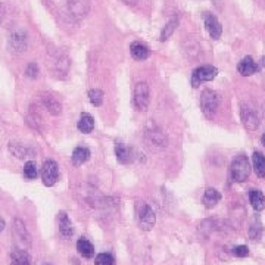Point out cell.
Segmentation results:
<instances>
[{"instance_id": "32", "label": "cell", "mask_w": 265, "mask_h": 265, "mask_svg": "<svg viewBox=\"0 0 265 265\" xmlns=\"http://www.w3.org/2000/svg\"><path fill=\"white\" fill-rule=\"evenodd\" d=\"M231 254H233V257H236V258H246V257L249 255V249H248V246H245V245H239V246H234V248L231 249Z\"/></svg>"}, {"instance_id": "25", "label": "cell", "mask_w": 265, "mask_h": 265, "mask_svg": "<svg viewBox=\"0 0 265 265\" xmlns=\"http://www.w3.org/2000/svg\"><path fill=\"white\" fill-rule=\"evenodd\" d=\"M177 27H178V18L174 16V18H171V19L165 24V27L162 28L161 36H159V40H161V41L168 40V38L174 34V31L177 30Z\"/></svg>"}, {"instance_id": "5", "label": "cell", "mask_w": 265, "mask_h": 265, "mask_svg": "<svg viewBox=\"0 0 265 265\" xmlns=\"http://www.w3.org/2000/svg\"><path fill=\"white\" fill-rule=\"evenodd\" d=\"M156 223V217H155V212L153 209L148 205V203H142L140 208H139V224L143 230L149 231L153 228Z\"/></svg>"}, {"instance_id": "1", "label": "cell", "mask_w": 265, "mask_h": 265, "mask_svg": "<svg viewBox=\"0 0 265 265\" xmlns=\"http://www.w3.org/2000/svg\"><path fill=\"white\" fill-rule=\"evenodd\" d=\"M251 174V164L246 155H239L233 159L230 167V176L234 183H245Z\"/></svg>"}, {"instance_id": "26", "label": "cell", "mask_w": 265, "mask_h": 265, "mask_svg": "<svg viewBox=\"0 0 265 265\" xmlns=\"http://www.w3.org/2000/svg\"><path fill=\"white\" fill-rule=\"evenodd\" d=\"M55 65V73L56 74H67L70 70V59L67 56H58L53 62Z\"/></svg>"}, {"instance_id": "20", "label": "cell", "mask_w": 265, "mask_h": 265, "mask_svg": "<svg viewBox=\"0 0 265 265\" xmlns=\"http://www.w3.org/2000/svg\"><path fill=\"white\" fill-rule=\"evenodd\" d=\"M249 200H251V205L255 211H263L265 208V196L261 190L252 189L249 191Z\"/></svg>"}, {"instance_id": "19", "label": "cell", "mask_w": 265, "mask_h": 265, "mask_svg": "<svg viewBox=\"0 0 265 265\" xmlns=\"http://www.w3.org/2000/svg\"><path fill=\"white\" fill-rule=\"evenodd\" d=\"M77 251H78V254H80L83 258H86V260H91V258L94 257V246L91 245L90 240L84 239V237H81V239L77 242Z\"/></svg>"}, {"instance_id": "6", "label": "cell", "mask_w": 265, "mask_h": 265, "mask_svg": "<svg viewBox=\"0 0 265 265\" xmlns=\"http://www.w3.org/2000/svg\"><path fill=\"white\" fill-rule=\"evenodd\" d=\"M9 47L16 53L25 52L28 47V37H27L25 31H22V30L12 31L9 36Z\"/></svg>"}, {"instance_id": "29", "label": "cell", "mask_w": 265, "mask_h": 265, "mask_svg": "<svg viewBox=\"0 0 265 265\" xmlns=\"http://www.w3.org/2000/svg\"><path fill=\"white\" fill-rule=\"evenodd\" d=\"M103 91L99 90V88H91L88 91V97H90V102L93 106H100L103 103Z\"/></svg>"}, {"instance_id": "15", "label": "cell", "mask_w": 265, "mask_h": 265, "mask_svg": "<svg viewBox=\"0 0 265 265\" xmlns=\"http://www.w3.org/2000/svg\"><path fill=\"white\" fill-rule=\"evenodd\" d=\"M115 155H116L118 162H121V164H128L133 161V149L125 146L124 143L115 145Z\"/></svg>"}, {"instance_id": "22", "label": "cell", "mask_w": 265, "mask_h": 265, "mask_svg": "<svg viewBox=\"0 0 265 265\" xmlns=\"http://www.w3.org/2000/svg\"><path fill=\"white\" fill-rule=\"evenodd\" d=\"M77 127H78V130H80L81 133H84V134L91 133L93 128H94V119H93V116H91L90 114H87V112L81 114Z\"/></svg>"}, {"instance_id": "11", "label": "cell", "mask_w": 265, "mask_h": 265, "mask_svg": "<svg viewBox=\"0 0 265 265\" xmlns=\"http://www.w3.org/2000/svg\"><path fill=\"white\" fill-rule=\"evenodd\" d=\"M130 53L136 61H146L151 56L152 52H151V47L146 43L136 40L130 44Z\"/></svg>"}, {"instance_id": "10", "label": "cell", "mask_w": 265, "mask_h": 265, "mask_svg": "<svg viewBox=\"0 0 265 265\" xmlns=\"http://www.w3.org/2000/svg\"><path fill=\"white\" fill-rule=\"evenodd\" d=\"M40 100H41V103H43V106L46 108V111L47 112H50L52 115H61V112H62V105H61V102L52 94V93H41L40 94Z\"/></svg>"}, {"instance_id": "24", "label": "cell", "mask_w": 265, "mask_h": 265, "mask_svg": "<svg viewBox=\"0 0 265 265\" xmlns=\"http://www.w3.org/2000/svg\"><path fill=\"white\" fill-rule=\"evenodd\" d=\"M252 161H254V170L257 173V176L265 178V155L261 152H254V156H252Z\"/></svg>"}, {"instance_id": "2", "label": "cell", "mask_w": 265, "mask_h": 265, "mask_svg": "<svg viewBox=\"0 0 265 265\" xmlns=\"http://www.w3.org/2000/svg\"><path fill=\"white\" fill-rule=\"evenodd\" d=\"M220 102H221V99L217 91L209 90V88L203 90L200 94V109H202L203 115L208 118H212L220 108Z\"/></svg>"}, {"instance_id": "17", "label": "cell", "mask_w": 265, "mask_h": 265, "mask_svg": "<svg viewBox=\"0 0 265 265\" xmlns=\"http://www.w3.org/2000/svg\"><path fill=\"white\" fill-rule=\"evenodd\" d=\"M71 159H73V164L76 167H80V165L86 164L88 159H90V151H88L86 146H78V148L74 149Z\"/></svg>"}, {"instance_id": "30", "label": "cell", "mask_w": 265, "mask_h": 265, "mask_svg": "<svg viewBox=\"0 0 265 265\" xmlns=\"http://www.w3.org/2000/svg\"><path fill=\"white\" fill-rule=\"evenodd\" d=\"M24 176L27 177L28 180H34L37 177V165L34 161H28L24 165Z\"/></svg>"}, {"instance_id": "35", "label": "cell", "mask_w": 265, "mask_h": 265, "mask_svg": "<svg viewBox=\"0 0 265 265\" xmlns=\"http://www.w3.org/2000/svg\"><path fill=\"white\" fill-rule=\"evenodd\" d=\"M124 3H127V4H130V3H136L137 0H122Z\"/></svg>"}, {"instance_id": "34", "label": "cell", "mask_w": 265, "mask_h": 265, "mask_svg": "<svg viewBox=\"0 0 265 265\" xmlns=\"http://www.w3.org/2000/svg\"><path fill=\"white\" fill-rule=\"evenodd\" d=\"M4 230V220L3 218H0V233Z\"/></svg>"}, {"instance_id": "28", "label": "cell", "mask_w": 265, "mask_h": 265, "mask_svg": "<svg viewBox=\"0 0 265 265\" xmlns=\"http://www.w3.org/2000/svg\"><path fill=\"white\" fill-rule=\"evenodd\" d=\"M13 226H15V231L18 233V236H19V239L21 240H25L27 243H30V234H28V231H27V228H25V224L21 221V220H15L13 221Z\"/></svg>"}, {"instance_id": "16", "label": "cell", "mask_w": 265, "mask_h": 265, "mask_svg": "<svg viewBox=\"0 0 265 265\" xmlns=\"http://www.w3.org/2000/svg\"><path fill=\"white\" fill-rule=\"evenodd\" d=\"M220 200H221V193H220L217 189L209 187V189L205 190V194H203V197H202V202H203L205 208L211 209V208H214Z\"/></svg>"}, {"instance_id": "21", "label": "cell", "mask_w": 265, "mask_h": 265, "mask_svg": "<svg viewBox=\"0 0 265 265\" xmlns=\"http://www.w3.org/2000/svg\"><path fill=\"white\" fill-rule=\"evenodd\" d=\"M10 265H30V255L24 249H13L10 252Z\"/></svg>"}, {"instance_id": "18", "label": "cell", "mask_w": 265, "mask_h": 265, "mask_svg": "<svg viewBox=\"0 0 265 265\" xmlns=\"http://www.w3.org/2000/svg\"><path fill=\"white\" fill-rule=\"evenodd\" d=\"M248 234H249L251 240H260L263 237V223H261L260 215H254L249 230H248Z\"/></svg>"}, {"instance_id": "33", "label": "cell", "mask_w": 265, "mask_h": 265, "mask_svg": "<svg viewBox=\"0 0 265 265\" xmlns=\"http://www.w3.org/2000/svg\"><path fill=\"white\" fill-rule=\"evenodd\" d=\"M25 76L28 78H33V80L37 78L38 77V65L36 62H30L25 68Z\"/></svg>"}, {"instance_id": "27", "label": "cell", "mask_w": 265, "mask_h": 265, "mask_svg": "<svg viewBox=\"0 0 265 265\" xmlns=\"http://www.w3.org/2000/svg\"><path fill=\"white\" fill-rule=\"evenodd\" d=\"M148 136L152 139L153 143H156V145H159V146H165V145H167V137H165V134H164L159 128H156V127L148 130Z\"/></svg>"}, {"instance_id": "14", "label": "cell", "mask_w": 265, "mask_h": 265, "mask_svg": "<svg viewBox=\"0 0 265 265\" xmlns=\"http://www.w3.org/2000/svg\"><path fill=\"white\" fill-rule=\"evenodd\" d=\"M58 226H59V231L62 234V237L65 239H70L74 233V228H73V223L70 220V217L67 215V212L61 211L58 214Z\"/></svg>"}, {"instance_id": "4", "label": "cell", "mask_w": 265, "mask_h": 265, "mask_svg": "<svg viewBox=\"0 0 265 265\" xmlns=\"http://www.w3.org/2000/svg\"><path fill=\"white\" fill-rule=\"evenodd\" d=\"M218 76V70L212 65H202L199 68H196L191 74V86L197 88L202 83L206 81H212L215 77Z\"/></svg>"}, {"instance_id": "36", "label": "cell", "mask_w": 265, "mask_h": 265, "mask_svg": "<svg viewBox=\"0 0 265 265\" xmlns=\"http://www.w3.org/2000/svg\"><path fill=\"white\" fill-rule=\"evenodd\" d=\"M261 143H263V145H264V146H265V133H264V134H263V137H261Z\"/></svg>"}, {"instance_id": "3", "label": "cell", "mask_w": 265, "mask_h": 265, "mask_svg": "<svg viewBox=\"0 0 265 265\" xmlns=\"http://www.w3.org/2000/svg\"><path fill=\"white\" fill-rule=\"evenodd\" d=\"M133 100H134V106L137 108V111L145 112L148 109L149 102H151V88L146 81H139L134 86Z\"/></svg>"}, {"instance_id": "12", "label": "cell", "mask_w": 265, "mask_h": 265, "mask_svg": "<svg viewBox=\"0 0 265 265\" xmlns=\"http://www.w3.org/2000/svg\"><path fill=\"white\" fill-rule=\"evenodd\" d=\"M237 71H239L243 77H251V76H254V74H257L258 71H261V68H260V65L254 61L252 56H245V58L239 62Z\"/></svg>"}, {"instance_id": "9", "label": "cell", "mask_w": 265, "mask_h": 265, "mask_svg": "<svg viewBox=\"0 0 265 265\" xmlns=\"http://www.w3.org/2000/svg\"><path fill=\"white\" fill-rule=\"evenodd\" d=\"M67 6L74 18H84L90 12V0H67Z\"/></svg>"}, {"instance_id": "7", "label": "cell", "mask_w": 265, "mask_h": 265, "mask_svg": "<svg viewBox=\"0 0 265 265\" xmlns=\"http://www.w3.org/2000/svg\"><path fill=\"white\" fill-rule=\"evenodd\" d=\"M58 177H59V170H58V164L52 159L46 161L43 164V168H41V180H43V184L47 186V187H52L56 181H58Z\"/></svg>"}, {"instance_id": "8", "label": "cell", "mask_w": 265, "mask_h": 265, "mask_svg": "<svg viewBox=\"0 0 265 265\" xmlns=\"http://www.w3.org/2000/svg\"><path fill=\"white\" fill-rule=\"evenodd\" d=\"M203 24H205V28L208 31V34L211 36V38L214 40H218L223 34V25L221 22L218 21V18L209 12H205L203 13Z\"/></svg>"}, {"instance_id": "23", "label": "cell", "mask_w": 265, "mask_h": 265, "mask_svg": "<svg viewBox=\"0 0 265 265\" xmlns=\"http://www.w3.org/2000/svg\"><path fill=\"white\" fill-rule=\"evenodd\" d=\"M9 151L13 153V156H16L18 159H24V158H30L34 155V152L22 145L18 143H9Z\"/></svg>"}, {"instance_id": "31", "label": "cell", "mask_w": 265, "mask_h": 265, "mask_svg": "<svg viewBox=\"0 0 265 265\" xmlns=\"http://www.w3.org/2000/svg\"><path fill=\"white\" fill-rule=\"evenodd\" d=\"M94 265H115V258L111 254H99L94 258Z\"/></svg>"}, {"instance_id": "13", "label": "cell", "mask_w": 265, "mask_h": 265, "mask_svg": "<svg viewBox=\"0 0 265 265\" xmlns=\"http://www.w3.org/2000/svg\"><path fill=\"white\" fill-rule=\"evenodd\" d=\"M242 121H243L245 128L249 131H255L260 125V118H258L257 112L246 106L242 108Z\"/></svg>"}]
</instances>
